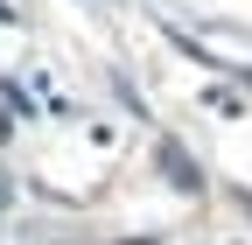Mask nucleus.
Listing matches in <instances>:
<instances>
[{
	"label": "nucleus",
	"instance_id": "nucleus-1",
	"mask_svg": "<svg viewBox=\"0 0 252 245\" xmlns=\"http://www.w3.org/2000/svg\"><path fill=\"white\" fill-rule=\"evenodd\" d=\"M161 168H168V175L182 182V189H196V161H189L182 147H161Z\"/></svg>",
	"mask_w": 252,
	"mask_h": 245
}]
</instances>
